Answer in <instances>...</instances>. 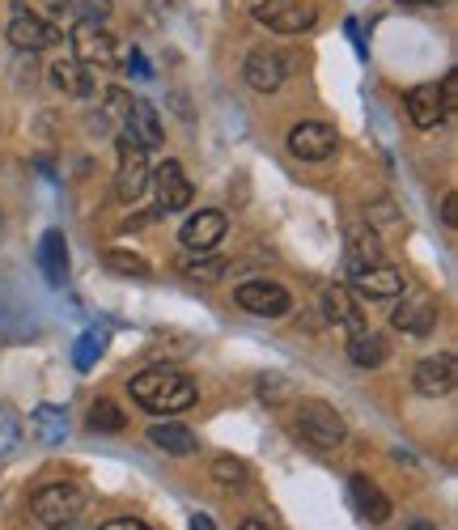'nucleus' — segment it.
<instances>
[{
	"label": "nucleus",
	"instance_id": "1",
	"mask_svg": "<svg viewBox=\"0 0 458 530\" xmlns=\"http://www.w3.org/2000/svg\"><path fill=\"white\" fill-rule=\"evenodd\" d=\"M132 399L153 416H179L196 403V382L174 365H149L128 382Z\"/></svg>",
	"mask_w": 458,
	"mask_h": 530
},
{
	"label": "nucleus",
	"instance_id": "2",
	"mask_svg": "<svg viewBox=\"0 0 458 530\" xmlns=\"http://www.w3.org/2000/svg\"><path fill=\"white\" fill-rule=\"evenodd\" d=\"M30 514H34V522H43L47 530H60L68 522H81V514H85V492L73 480L43 484L30 497Z\"/></svg>",
	"mask_w": 458,
	"mask_h": 530
},
{
	"label": "nucleus",
	"instance_id": "3",
	"mask_svg": "<svg viewBox=\"0 0 458 530\" xmlns=\"http://www.w3.org/2000/svg\"><path fill=\"white\" fill-rule=\"evenodd\" d=\"M115 149H119V170H115V200L119 204H136L140 196H145V187H149V149L140 145V140L132 132H123L115 136Z\"/></svg>",
	"mask_w": 458,
	"mask_h": 530
},
{
	"label": "nucleus",
	"instance_id": "4",
	"mask_svg": "<svg viewBox=\"0 0 458 530\" xmlns=\"http://www.w3.org/2000/svg\"><path fill=\"white\" fill-rule=\"evenodd\" d=\"M297 433H302V441H310L314 450H340L348 441V424L331 403L306 399V403H297Z\"/></svg>",
	"mask_w": 458,
	"mask_h": 530
},
{
	"label": "nucleus",
	"instance_id": "5",
	"mask_svg": "<svg viewBox=\"0 0 458 530\" xmlns=\"http://www.w3.org/2000/svg\"><path fill=\"white\" fill-rule=\"evenodd\" d=\"M255 22L272 34H306L319 22V9H314V0H259Z\"/></svg>",
	"mask_w": 458,
	"mask_h": 530
},
{
	"label": "nucleus",
	"instance_id": "6",
	"mask_svg": "<svg viewBox=\"0 0 458 530\" xmlns=\"http://www.w3.org/2000/svg\"><path fill=\"white\" fill-rule=\"evenodd\" d=\"M285 145H289V153L297 157V162H327V157L340 149V136L323 119H302V123L289 128Z\"/></svg>",
	"mask_w": 458,
	"mask_h": 530
},
{
	"label": "nucleus",
	"instance_id": "7",
	"mask_svg": "<svg viewBox=\"0 0 458 530\" xmlns=\"http://www.w3.org/2000/svg\"><path fill=\"white\" fill-rule=\"evenodd\" d=\"M242 77H246L251 90L272 94L289 77V56H285V51H276V47H268V43L251 47V51H246V60H242Z\"/></svg>",
	"mask_w": 458,
	"mask_h": 530
},
{
	"label": "nucleus",
	"instance_id": "8",
	"mask_svg": "<svg viewBox=\"0 0 458 530\" xmlns=\"http://www.w3.org/2000/svg\"><path fill=\"white\" fill-rule=\"evenodd\" d=\"M73 60H81L85 68H115L119 64L115 34L102 22H81L73 30Z\"/></svg>",
	"mask_w": 458,
	"mask_h": 530
},
{
	"label": "nucleus",
	"instance_id": "9",
	"mask_svg": "<svg viewBox=\"0 0 458 530\" xmlns=\"http://www.w3.org/2000/svg\"><path fill=\"white\" fill-rule=\"evenodd\" d=\"M234 302L255 314V318H285L293 310V297L285 285H276V280H246V285H238Z\"/></svg>",
	"mask_w": 458,
	"mask_h": 530
},
{
	"label": "nucleus",
	"instance_id": "10",
	"mask_svg": "<svg viewBox=\"0 0 458 530\" xmlns=\"http://www.w3.org/2000/svg\"><path fill=\"white\" fill-rule=\"evenodd\" d=\"M454 382H458V361L450 357V352H437V357H425L416 369H412V386H416V395H425V399H442L454 391Z\"/></svg>",
	"mask_w": 458,
	"mask_h": 530
},
{
	"label": "nucleus",
	"instance_id": "11",
	"mask_svg": "<svg viewBox=\"0 0 458 530\" xmlns=\"http://www.w3.org/2000/svg\"><path fill=\"white\" fill-rule=\"evenodd\" d=\"M149 179H157V212H183L191 200H196V187H191V179L183 174V166L174 162V157H166V162L157 166V174H149Z\"/></svg>",
	"mask_w": 458,
	"mask_h": 530
},
{
	"label": "nucleus",
	"instance_id": "12",
	"mask_svg": "<svg viewBox=\"0 0 458 530\" xmlns=\"http://www.w3.org/2000/svg\"><path fill=\"white\" fill-rule=\"evenodd\" d=\"M391 327L403 331V335H429L437 327V297L433 293H412V297H403V306L391 310Z\"/></svg>",
	"mask_w": 458,
	"mask_h": 530
},
{
	"label": "nucleus",
	"instance_id": "13",
	"mask_svg": "<svg viewBox=\"0 0 458 530\" xmlns=\"http://www.w3.org/2000/svg\"><path fill=\"white\" fill-rule=\"evenodd\" d=\"M225 229H229V221H225V212H217V208H204V212H196L187 225H183V246L191 255H208V251H217L221 246V238H225Z\"/></svg>",
	"mask_w": 458,
	"mask_h": 530
},
{
	"label": "nucleus",
	"instance_id": "14",
	"mask_svg": "<svg viewBox=\"0 0 458 530\" xmlns=\"http://www.w3.org/2000/svg\"><path fill=\"white\" fill-rule=\"evenodd\" d=\"M9 43L17 51H47V47H56L64 39V26H51V22H39V17H26V13H13V22H9Z\"/></svg>",
	"mask_w": 458,
	"mask_h": 530
},
{
	"label": "nucleus",
	"instance_id": "15",
	"mask_svg": "<svg viewBox=\"0 0 458 530\" xmlns=\"http://www.w3.org/2000/svg\"><path fill=\"white\" fill-rule=\"evenodd\" d=\"M348 497H352V509H357V514L365 518V522H374V526H382L386 518H391V497H386V492L369 480V475H348Z\"/></svg>",
	"mask_w": 458,
	"mask_h": 530
},
{
	"label": "nucleus",
	"instance_id": "16",
	"mask_svg": "<svg viewBox=\"0 0 458 530\" xmlns=\"http://www.w3.org/2000/svg\"><path fill=\"white\" fill-rule=\"evenodd\" d=\"M323 314H327L331 327H340L348 335L365 331V310L357 306V297H352L344 285H327L323 289Z\"/></svg>",
	"mask_w": 458,
	"mask_h": 530
},
{
	"label": "nucleus",
	"instance_id": "17",
	"mask_svg": "<svg viewBox=\"0 0 458 530\" xmlns=\"http://www.w3.org/2000/svg\"><path fill=\"white\" fill-rule=\"evenodd\" d=\"M403 106H408V119L416 123L420 132L446 123V102H442V90H437V85H412L408 98H403Z\"/></svg>",
	"mask_w": 458,
	"mask_h": 530
},
{
	"label": "nucleus",
	"instance_id": "18",
	"mask_svg": "<svg viewBox=\"0 0 458 530\" xmlns=\"http://www.w3.org/2000/svg\"><path fill=\"white\" fill-rule=\"evenodd\" d=\"M344 259H348V272H365L382 259V242H378V229L374 225H352L348 238H344Z\"/></svg>",
	"mask_w": 458,
	"mask_h": 530
},
{
	"label": "nucleus",
	"instance_id": "19",
	"mask_svg": "<svg viewBox=\"0 0 458 530\" xmlns=\"http://www.w3.org/2000/svg\"><path fill=\"white\" fill-rule=\"evenodd\" d=\"M47 81L56 85L60 94H68V98H94V90H98V85H94V68H85V64L73 60V56L51 64V68H47Z\"/></svg>",
	"mask_w": 458,
	"mask_h": 530
},
{
	"label": "nucleus",
	"instance_id": "20",
	"mask_svg": "<svg viewBox=\"0 0 458 530\" xmlns=\"http://www.w3.org/2000/svg\"><path fill=\"white\" fill-rule=\"evenodd\" d=\"M34 259H39V272L47 276V285H64L68 280V242H64V229H47V234L39 238V251H34Z\"/></svg>",
	"mask_w": 458,
	"mask_h": 530
},
{
	"label": "nucleus",
	"instance_id": "21",
	"mask_svg": "<svg viewBox=\"0 0 458 530\" xmlns=\"http://www.w3.org/2000/svg\"><path fill=\"white\" fill-rule=\"evenodd\" d=\"M403 272L391 268V263H374V268H365V272H352V289L365 293V297H399L403 293Z\"/></svg>",
	"mask_w": 458,
	"mask_h": 530
},
{
	"label": "nucleus",
	"instance_id": "22",
	"mask_svg": "<svg viewBox=\"0 0 458 530\" xmlns=\"http://www.w3.org/2000/svg\"><path fill=\"white\" fill-rule=\"evenodd\" d=\"M123 132H132L140 145L145 149H157L166 140V132H162V119H157V111H153V102H145V98H132V111H128V123H123Z\"/></svg>",
	"mask_w": 458,
	"mask_h": 530
},
{
	"label": "nucleus",
	"instance_id": "23",
	"mask_svg": "<svg viewBox=\"0 0 458 530\" xmlns=\"http://www.w3.org/2000/svg\"><path fill=\"white\" fill-rule=\"evenodd\" d=\"M386 357H391V340L378 331H357L348 340V361L352 365H361V369H378L386 365Z\"/></svg>",
	"mask_w": 458,
	"mask_h": 530
},
{
	"label": "nucleus",
	"instance_id": "24",
	"mask_svg": "<svg viewBox=\"0 0 458 530\" xmlns=\"http://www.w3.org/2000/svg\"><path fill=\"white\" fill-rule=\"evenodd\" d=\"M149 441L162 454H174V458H187V454H196V433L187 429V424H174V420H166V424H153L149 429Z\"/></svg>",
	"mask_w": 458,
	"mask_h": 530
},
{
	"label": "nucleus",
	"instance_id": "25",
	"mask_svg": "<svg viewBox=\"0 0 458 530\" xmlns=\"http://www.w3.org/2000/svg\"><path fill=\"white\" fill-rule=\"evenodd\" d=\"M30 424H34V433H39L47 446H60V441L68 437V408H60V403H43Z\"/></svg>",
	"mask_w": 458,
	"mask_h": 530
},
{
	"label": "nucleus",
	"instance_id": "26",
	"mask_svg": "<svg viewBox=\"0 0 458 530\" xmlns=\"http://www.w3.org/2000/svg\"><path fill=\"white\" fill-rule=\"evenodd\" d=\"M13 13L39 17V22H51V26H64V17L73 13V0H13Z\"/></svg>",
	"mask_w": 458,
	"mask_h": 530
},
{
	"label": "nucleus",
	"instance_id": "27",
	"mask_svg": "<svg viewBox=\"0 0 458 530\" xmlns=\"http://www.w3.org/2000/svg\"><path fill=\"white\" fill-rule=\"evenodd\" d=\"M179 268H183L191 280H204V285H217V280L229 272V263H225V259H217L213 251H208V255H187V259L179 263Z\"/></svg>",
	"mask_w": 458,
	"mask_h": 530
},
{
	"label": "nucleus",
	"instance_id": "28",
	"mask_svg": "<svg viewBox=\"0 0 458 530\" xmlns=\"http://www.w3.org/2000/svg\"><path fill=\"white\" fill-rule=\"evenodd\" d=\"M213 480L221 488H246V484H251V467H246L242 458H234V454H221V458H213Z\"/></svg>",
	"mask_w": 458,
	"mask_h": 530
},
{
	"label": "nucleus",
	"instance_id": "29",
	"mask_svg": "<svg viewBox=\"0 0 458 530\" xmlns=\"http://www.w3.org/2000/svg\"><path fill=\"white\" fill-rule=\"evenodd\" d=\"M90 429L98 433H123L128 429V416H123V408L115 399H98L94 408H90Z\"/></svg>",
	"mask_w": 458,
	"mask_h": 530
},
{
	"label": "nucleus",
	"instance_id": "30",
	"mask_svg": "<svg viewBox=\"0 0 458 530\" xmlns=\"http://www.w3.org/2000/svg\"><path fill=\"white\" fill-rule=\"evenodd\" d=\"M128 111H132V94L111 85V90L102 94V123H107V128H123V123H128Z\"/></svg>",
	"mask_w": 458,
	"mask_h": 530
},
{
	"label": "nucleus",
	"instance_id": "31",
	"mask_svg": "<svg viewBox=\"0 0 458 530\" xmlns=\"http://www.w3.org/2000/svg\"><path fill=\"white\" fill-rule=\"evenodd\" d=\"M102 259H107V268H111V272H119V276H149V272H153L145 255H136V251H119V246H115V251H107Z\"/></svg>",
	"mask_w": 458,
	"mask_h": 530
},
{
	"label": "nucleus",
	"instance_id": "32",
	"mask_svg": "<svg viewBox=\"0 0 458 530\" xmlns=\"http://www.w3.org/2000/svg\"><path fill=\"white\" fill-rule=\"evenodd\" d=\"M98 352H102V331H85L81 344H77V352H73V361H77L81 369H90Z\"/></svg>",
	"mask_w": 458,
	"mask_h": 530
},
{
	"label": "nucleus",
	"instance_id": "33",
	"mask_svg": "<svg viewBox=\"0 0 458 530\" xmlns=\"http://www.w3.org/2000/svg\"><path fill=\"white\" fill-rule=\"evenodd\" d=\"M13 441H17V416L9 408H0V454H5Z\"/></svg>",
	"mask_w": 458,
	"mask_h": 530
},
{
	"label": "nucleus",
	"instance_id": "34",
	"mask_svg": "<svg viewBox=\"0 0 458 530\" xmlns=\"http://www.w3.org/2000/svg\"><path fill=\"white\" fill-rule=\"evenodd\" d=\"M437 90H442L446 115H454V111H458V77H454V73H446V77H442V85H437Z\"/></svg>",
	"mask_w": 458,
	"mask_h": 530
},
{
	"label": "nucleus",
	"instance_id": "35",
	"mask_svg": "<svg viewBox=\"0 0 458 530\" xmlns=\"http://www.w3.org/2000/svg\"><path fill=\"white\" fill-rule=\"evenodd\" d=\"M102 530H153V526L140 518H111V522H102Z\"/></svg>",
	"mask_w": 458,
	"mask_h": 530
},
{
	"label": "nucleus",
	"instance_id": "36",
	"mask_svg": "<svg viewBox=\"0 0 458 530\" xmlns=\"http://www.w3.org/2000/svg\"><path fill=\"white\" fill-rule=\"evenodd\" d=\"M128 68H132L136 77H153V68L145 64V56H140V51H132V56H128Z\"/></svg>",
	"mask_w": 458,
	"mask_h": 530
},
{
	"label": "nucleus",
	"instance_id": "37",
	"mask_svg": "<svg viewBox=\"0 0 458 530\" xmlns=\"http://www.w3.org/2000/svg\"><path fill=\"white\" fill-rule=\"evenodd\" d=\"M442 221L454 229L458 225V196H446V204H442Z\"/></svg>",
	"mask_w": 458,
	"mask_h": 530
},
{
	"label": "nucleus",
	"instance_id": "38",
	"mask_svg": "<svg viewBox=\"0 0 458 530\" xmlns=\"http://www.w3.org/2000/svg\"><path fill=\"white\" fill-rule=\"evenodd\" d=\"M403 5H420V9H442L450 0H403Z\"/></svg>",
	"mask_w": 458,
	"mask_h": 530
},
{
	"label": "nucleus",
	"instance_id": "39",
	"mask_svg": "<svg viewBox=\"0 0 458 530\" xmlns=\"http://www.w3.org/2000/svg\"><path fill=\"white\" fill-rule=\"evenodd\" d=\"M191 530H217V526H213V518H204V514H196V518H191Z\"/></svg>",
	"mask_w": 458,
	"mask_h": 530
},
{
	"label": "nucleus",
	"instance_id": "40",
	"mask_svg": "<svg viewBox=\"0 0 458 530\" xmlns=\"http://www.w3.org/2000/svg\"><path fill=\"white\" fill-rule=\"evenodd\" d=\"M238 530H272V526H268V522H259V518H246Z\"/></svg>",
	"mask_w": 458,
	"mask_h": 530
},
{
	"label": "nucleus",
	"instance_id": "41",
	"mask_svg": "<svg viewBox=\"0 0 458 530\" xmlns=\"http://www.w3.org/2000/svg\"><path fill=\"white\" fill-rule=\"evenodd\" d=\"M412 530H437L433 522H412Z\"/></svg>",
	"mask_w": 458,
	"mask_h": 530
},
{
	"label": "nucleus",
	"instance_id": "42",
	"mask_svg": "<svg viewBox=\"0 0 458 530\" xmlns=\"http://www.w3.org/2000/svg\"><path fill=\"white\" fill-rule=\"evenodd\" d=\"M60 530H85V526H81V522H68V526H60Z\"/></svg>",
	"mask_w": 458,
	"mask_h": 530
}]
</instances>
